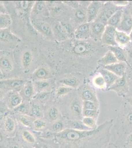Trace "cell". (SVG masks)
<instances>
[{"instance_id":"6da1fadb","label":"cell","mask_w":132,"mask_h":148,"mask_svg":"<svg viewBox=\"0 0 132 148\" xmlns=\"http://www.w3.org/2000/svg\"><path fill=\"white\" fill-rule=\"evenodd\" d=\"M112 121H107L94 130H79L66 128L56 136L63 140L77 144L80 148H103L106 147Z\"/></svg>"},{"instance_id":"bcb514c9","label":"cell","mask_w":132,"mask_h":148,"mask_svg":"<svg viewBox=\"0 0 132 148\" xmlns=\"http://www.w3.org/2000/svg\"><path fill=\"white\" fill-rule=\"evenodd\" d=\"M14 110L20 114H26V112H28V107L25 103H22L21 104L15 108Z\"/></svg>"},{"instance_id":"d6a6232c","label":"cell","mask_w":132,"mask_h":148,"mask_svg":"<svg viewBox=\"0 0 132 148\" xmlns=\"http://www.w3.org/2000/svg\"><path fill=\"white\" fill-rule=\"evenodd\" d=\"M82 123L90 130H94L97 127L95 119L92 117H83L81 120Z\"/></svg>"},{"instance_id":"7c38bea8","label":"cell","mask_w":132,"mask_h":148,"mask_svg":"<svg viewBox=\"0 0 132 148\" xmlns=\"http://www.w3.org/2000/svg\"><path fill=\"white\" fill-rule=\"evenodd\" d=\"M115 39L117 46L122 48L128 46L130 44L131 41L129 34L117 30L116 31Z\"/></svg>"},{"instance_id":"836d02e7","label":"cell","mask_w":132,"mask_h":148,"mask_svg":"<svg viewBox=\"0 0 132 148\" xmlns=\"http://www.w3.org/2000/svg\"><path fill=\"white\" fill-rule=\"evenodd\" d=\"M32 116H29L27 114H21L19 117V121L22 125L26 127H31L34 121Z\"/></svg>"},{"instance_id":"52a82bcc","label":"cell","mask_w":132,"mask_h":148,"mask_svg":"<svg viewBox=\"0 0 132 148\" xmlns=\"http://www.w3.org/2000/svg\"><path fill=\"white\" fill-rule=\"evenodd\" d=\"M107 25L103 22L96 20L91 23V37L93 39H101Z\"/></svg>"},{"instance_id":"11a10c76","label":"cell","mask_w":132,"mask_h":148,"mask_svg":"<svg viewBox=\"0 0 132 148\" xmlns=\"http://www.w3.org/2000/svg\"><path fill=\"white\" fill-rule=\"evenodd\" d=\"M3 136L1 131H0V143H2L3 141Z\"/></svg>"},{"instance_id":"d4e9b609","label":"cell","mask_w":132,"mask_h":148,"mask_svg":"<svg viewBox=\"0 0 132 148\" xmlns=\"http://www.w3.org/2000/svg\"><path fill=\"white\" fill-rule=\"evenodd\" d=\"M3 127L5 132L8 133H13L16 128V123L14 119L10 116H6L4 121Z\"/></svg>"},{"instance_id":"8fae6325","label":"cell","mask_w":132,"mask_h":148,"mask_svg":"<svg viewBox=\"0 0 132 148\" xmlns=\"http://www.w3.org/2000/svg\"><path fill=\"white\" fill-rule=\"evenodd\" d=\"M99 72V73L103 77L105 80L107 88H110V86L120 77L114 74L113 73L105 69L103 67L100 69Z\"/></svg>"},{"instance_id":"5b68a950","label":"cell","mask_w":132,"mask_h":148,"mask_svg":"<svg viewBox=\"0 0 132 148\" xmlns=\"http://www.w3.org/2000/svg\"><path fill=\"white\" fill-rule=\"evenodd\" d=\"M32 22L34 28L40 34L49 38L53 37V30L47 22L39 19H33Z\"/></svg>"},{"instance_id":"e575fe53","label":"cell","mask_w":132,"mask_h":148,"mask_svg":"<svg viewBox=\"0 0 132 148\" xmlns=\"http://www.w3.org/2000/svg\"><path fill=\"white\" fill-rule=\"evenodd\" d=\"M75 17L79 22L87 21V12L84 9H79L75 12Z\"/></svg>"},{"instance_id":"3957f363","label":"cell","mask_w":132,"mask_h":148,"mask_svg":"<svg viewBox=\"0 0 132 148\" xmlns=\"http://www.w3.org/2000/svg\"><path fill=\"white\" fill-rule=\"evenodd\" d=\"M26 82V80L21 79H9L0 81V86L17 92L22 89Z\"/></svg>"},{"instance_id":"6f0895ef","label":"cell","mask_w":132,"mask_h":148,"mask_svg":"<svg viewBox=\"0 0 132 148\" xmlns=\"http://www.w3.org/2000/svg\"><path fill=\"white\" fill-rule=\"evenodd\" d=\"M129 36L130 37L131 40H132V30L131 31L130 33L129 34Z\"/></svg>"},{"instance_id":"277c9868","label":"cell","mask_w":132,"mask_h":148,"mask_svg":"<svg viewBox=\"0 0 132 148\" xmlns=\"http://www.w3.org/2000/svg\"><path fill=\"white\" fill-rule=\"evenodd\" d=\"M50 12L47 7V3L44 1H35L31 12L30 15L33 17H49Z\"/></svg>"},{"instance_id":"8992f818","label":"cell","mask_w":132,"mask_h":148,"mask_svg":"<svg viewBox=\"0 0 132 148\" xmlns=\"http://www.w3.org/2000/svg\"><path fill=\"white\" fill-rule=\"evenodd\" d=\"M91 23L85 22L81 24L74 32L75 39L79 40H83L91 37Z\"/></svg>"},{"instance_id":"f35d334b","label":"cell","mask_w":132,"mask_h":148,"mask_svg":"<svg viewBox=\"0 0 132 148\" xmlns=\"http://www.w3.org/2000/svg\"><path fill=\"white\" fill-rule=\"evenodd\" d=\"M59 116V111L55 106L51 107L48 111V116L50 120L55 121L57 120Z\"/></svg>"},{"instance_id":"4fadbf2b","label":"cell","mask_w":132,"mask_h":148,"mask_svg":"<svg viewBox=\"0 0 132 148\" xmlns=\"http://www.w3.org/2000/svg\"><path fill=\"white\" fill-rule=\"evenodd\" d=\"M91 51V47L85 42H79L74 45L72 51L77 56H83L88 53Z\"/></svg>"},{"instance_id":"7bdbcfd3","label":"cell","mask_w":132,"mask_h":148,"mask_svg":"<svg viewBox=\"0 0 132 148\" xmlns=\"http://www.w3.org/2000/svg\"><path fill=\"white\" fill-rule=\"evenodd\" d=\"M64 127L63 123L61 121H57L54 123L52 125V130L55 133H58L63 131Z\"/></svg>"},{"instance_id":"91938a15","label":"cell","mask_w":132,"mask_h":148,"mask_svg":"<svg viewBox=\"0 0 132 148\" xmlns=\"http://www.w3.org/2000/svg\"><path fill=\"white\" fill-rule=\"evenodd\" d=\"M44 148H51L50 147L48 146H44Z\"/></svg>"},{"instance_id":"e0dca14e","label":"cell","mask_w":132,"mask_h":148,"mask_svg":"<svg viewBox=\"0 0 132 148\" xmlns=\"http://www.w3.org/2000/svg\"><path fill=\"white\" fill-rule=\"evenodd\" d=\"M49 72L45 67H39L32 74V77L35 81L47 80L49 77Z\"/></svg>"},{"instance_id":"d590c367","label":"cell","mask_w":132,"mask_h":148,"mask_svg":"<svg viewBox=\"0 0 132 148\" xmlns=\"http://www.w3.org/2000/svg\"><path fill=\"white\" fill-rule=\"evenodd\" d=\"M73 90V88L63 86H59L56 90V95L58 97H61L68 94Z\"/></svg>"},{"instance_id":"2e32d148","label":"cell","mask_w":132,"mask_h":148,"mask_svg":"<svg viewBox=\"0 0 132 148\" xmlns=\"http://www.w3.org/2000/svg\"><path fill=\"white\" fill-rule=\"evenodd\" d=\"M70 110L72 114L78 119L81 121L82 118V104L81 105L80 102L77 99L72 101L70 104Z\"/></svg>"},{"instance_id":"83f0119b","label":"cell","mask_w":132,"mask_h":148,"mask_svg":"<svg viewBox=\"0 0 132 148\" xmlns=\"http://www.w3.org/2000/svg\"><path fill=\"white\" fill-rule=\"evenodd\" d=\"M60 83L63 86H68L72 88H75L79 86V82L75 77H69L61 79Z\"/></svg>"},{"instance_id":"f546056e","label":"cell","mask_w":132,"mask_h":148,"mask_svg":"<svg viewBox=\"0 0 132 148\" xmlns=\"http://www.w3.org/2000/svg\"><path fill=\"white\" fill-rule=\"evenodd\" d=\"M12 23V18L9 14H0V29L9 28Z\"/></svg>"},{"instance_id":"603a6c76","label":"cell","mask_w":132,"mask_h":148,"mask_svg":"<svg viewBox=\"0 0 132 148\" xmlns=\"http://www.w3.org/2000/svg\"><path fill=\"white\" fill-rule=\"evenodd\" d=\"M81 97L83 101H92L98 103L95 93L92 89L86 88L82 90Z\"/></svg>"},{"instance_id":"816d5d0a","label":"cell","mask_w":132,"mask_h":148,"mask_svg":"<svg viewBox=\"0 0 132 148\" xmlns=\"http://www.w3.org/2000/svg\"><path fill=\"white\" fill-rule=\"evenodd\" d=\"M127 102L132 107V97L128 98L127 99Z\"/></svg>"},{"instance_id":"f907efd6","label":"cell","mask_w":132,"mask_h":148,"mask_svg":"<svg viewBox=\"0 0 132 148\" xmlns=\"http://www.w3.org/2000/svg\"><path fill=\"white\" fill-rule=\"evenodd\" d=\"M5 116V112L2 110L0 109V121L3 120Z\"/></svg>"},{"instance_id":"ba28073f","label":"cell","mask_w":132,"mask_h":148,"mask_svg":"<svg viewBox=\"0 0 132 148\" xmlns=\"http://www.w3.org/2000/svg\"><path fill=\"white\" fill-rule=\"evenodd\" d=\"M118 121L120 128H122L120 130H121L123 131L122 134H124L126 136L130 133L132 131V111L127 113L123 120Z\"/></svg>"},{"instance_id":"f5cc1de1","label":"cell","mask_w":132,"mask_h":148,"mask_svg":"<svg viewBox=\"0 0 132 148\" xmlns=\"http://www.w3.org/2000/svg\"><path fill=\"white\" fill-rule=\"evenodd\" d=\"M10 148H21L20 147V146L17 145V144H14L13 145H12L10 147Z\"/></svg>"},{"instance_id":"f1b7e54d","label":"cell","mask_w":132,"mask_h":148,"mask_svg":"<svg viewBox=\"0 0 132 148\" xmlns=\"http://www.w3.org/2000/svg\"><path fill=\"white\" fill-rule=\"evenodd\" d=\"M92 83L94 86L99 89H104L107 88L105 80L100 73L93 77L92 79Z\"/></svg>"},{"instance_id":"44dd1931","label":"cell","mask_w":132,"mask_h":148,"mask_svg":"<svg viewBox=\"0 0 132 148\" xmlns=\"http://www.w3.org/2000/svg\"><path fill=\"white\" fill-rule=\"evenodd\" d=\"M122 17L123 10H116L108 19L107 22V25L111 26L113 27H116V28L119 23H120Z\"/></svg>"},{"instance_id":"ac0fdd59","label":"cell","mask_w":132,"mask_h":148,"mask_svg":"<svg viewBox=\"0 0 132 148\" xmlns=\"http://www.w3.org/2000/svg\"><path fill=\"white\" fill-rule=\"evenodd\" d=\"M22 96L17 92L12 93L9 96L8 105L9 107L12 109H15L22 103Z\"/></svg>"},{"instance_id":"74e56055","label":"cell","mask_w":132,"mask_h":148,"mask_svg":"<svg viewBox=\"0 0 132 148\" xmlns=\"http://www.w3.org/2000/svg\"><path fill=\"white\" fill-rule=\"evenodd\" d=\"M22 138L24 140L30 144H33L36 141V139L34 135L28 130H24L22 132Z\"/></svg>"},{"instance_id":"30bf717a","label":"cell","mask_w":132,"mask_h":148,"mask_svg":"<svg viewBox=\"0 0 132 148\" xmlns=\"http://www.w3.org/2000/svg\"><path fill=\"white\" fill-rule=\"evenodd\" d=\"M0 41L3 42H19L20 38L12 32L9 28L0 29Z\"/></svg>"},{"instance_id":"be15d7a7","label":"cell","mask_w":132,"mask_h":148,"mask_svg":"<svg viewBox=\"0 0 132 148\" xmlns=\"http://www.w3.org/2000/svg\"></svg>"},{"instance_id":"9f6ffc18","label":"cell","mask_w":132,"mask_h":148,"mask_svg":"<svg viewBox=\"0 0 132 148\" xmlns=\"http://www.w3.org/2000/svg\"><path fill=\"white\" fill-rule=\"evenodd\" d=\"M129 57H130V58L132 59V49L129 51Z\"/></svg>"},{"instance_id":"9c48e42d","label":"cell","mask_w":132,"mask_h":148,"mask_svg":"<svg viewBox=\"0 0 132 148\" xmlns=\"http://www.w3.org/2000/svg\"><path fill=\"white\" fill-rule=\"evenodd\" d=\"M127 64L126 63L124 62H118L103 68L120 77L124 76L127 68Z\"/></svg>"},{"instance_id":"8d00e7d4","label":"cell","mask_w":132,"mask_h":148,"mask_svg":"<svg viewBox=\"0 0 132 148\" xmlns=\"http://www.w3.org/2000/svg\"><path fill=\"white\" fill-rule=\"evenodd\" d=\"M82 109L83 110H91L98 111V103L92 101H83Z\"/></svg>"},{"instance_id":"d6986e66","label":"cell","mask_w":132,"mask_h":148,"mask_svg":"<svg viewBox=\"0 0 132 148\" xmlns=\"http://www.w3.org/2000/svg\"><path fill=\"white\" fill-rule=\"evenodd\" d=\"M109 49L114 53L118 62H124L127 64V56L122 47L118 46H114L109 47Z\"/></svg>"},{"instance_id":"f6af8a7d","label":"cell","mask_w":132,"mask_h":148,"mask_svg":"<svg viewBox=\"0 0 132 148\" xmlns=\"http://www.w3.org/2000/svg\"><path fill=\"white\" fill-rule=\"evenodd\" d=\"M124 146L125 148H132V131L126 135Z\"/></svg>"},{"instance_id":"ab89813d","label":"cell","mask_w":132,"mask_h":148,"mask_svg":"<svg viewBox=\"0 0 132 148\" xmlns=\"http://www.w3.org/2000/svg\"><path fill=\"white\" fill-rule=\"evenodd\" d=\"M30 113L32 116L39 118L42 116V112L40 106L36 104H33L30 108Z\"/></svg>"},{"instance_id":"60d3db41","label":"cell","mask_w":132,"mask_h":148,"mask_svg":"<svg viewBox=\"0 0 132 148\" xmlns=\"http://www.w3.org/2000/svg\"><path fill=\"white\" fill-rule=\"evenodd\" d=\"M49 96H50L49 92L46 91L39 92L36 95H35L34 97H35L39 101L44 102L49 99Z\"/></svg>"},{"instance_id":"94428289","label":"cell","mask_w":132,"mask_h":148,"mask_svg":"<svg viewBox=\"0 0 132 148\" xmlns=\"http://www.w3.org/2000/svg\"><path fill=\"white\" fill-rule=\"evenodd\" d=\"M130 44L131 45V46H132V40H131V41Z\"/></svg>"},{"instance_id":"ffe728a7","label":"cell","mask_w":132,"mask_h":148,"mask_svg":"<svg viewBox=\"0 0 132 148\" xmlns=\"http://www.w3.org/2000/svg\"><path fill=\"white\" fill-rule=\"evenodd\" d=\"M24 97L27 100H30L35 96V86L32 81H27L22 88Z\"/></svg>"},{"instance_id":"ee69618b","label":"cell","mask_w":132,"mask_h":148,"mask_svg":"<svg viewBox=\"0 0 132 148\" xmlns=\"http://www.w3.org/2000/svg\"><path fill=\"white\" fill-rule=\"evenodd\" d=\"M98 115V111L91 110H82V116L92 117L95 119Z\"/></svg>"},{"instance_id":"4316f807","label":"cell","mask_w":132,"mask_h":148,"mask_svg":"<svg viewBox=\"0 0 132 148\" xmlns=\"http://www.w3.org/2000/svg\"><path fill=\"white\" fill-rule=\"evenodd\" d=\"M33 60V56L30 51H26L23 52L21 57L22 66L24 69H27L30 66Z\"/></svg>"},{"instance_id":"1f68e13d","label":"cell","mask_w":132,"mask_h":148,"mask_svg":"<svg viewBox=\"0 0 132 148\" xmlns=\"http://www.w3.org/2000/svg\"><path fill=\"white\" fill-rule=\"evenodd\" d=\"M35 86V89H37L38 91H46V89L49 88L50 86V83L47 80H42V81H35L34 83Z\"/></svg>"},{"instance_id":"c3c4849f","label":"cell","mask_w":132,"mask_h":148,"mask_svg":"<svg viewBox=\"0 0 132 148\" xmlns=\"http://www.w3.org/2000/svg\"><path fill=\"white\" fill-rule=\"evenodd\" d=\"M63 2L67 5H68L69 6L74 8H77L79 7V2L75 1H64Z\"/></svg>"},{"instance_id":"db71d44e","label":"cell","mask_w":132,"mask_h":148,"mask_svg":"<svg viewBox=\"0 0 132 148\" xmlns=\"http://www.w3.org/2000/svg\"><path fill=\"white\" fill-rule=\"evenodd\" d=\"M3 96V92L1 89H0V101L2 100Z\"/></svg>"},{"instance_id":"6125c7cd","label":"cell","mask_w":132,"mask_h":148,"mask_svg":"<svg viewBox=\"0 0 132 148\" xmlns=\"http://www.w3.org/2000/svg\"><path fill=\"white\" fill-rule=\"evenodd\" d=\"M131 16H132V10H131Z\"/></svg>"},{"instance_id":"681fc988","label":"cell","mask_w":132,"mask_h":148,"mask_svg":"<svg viewBox=\"0 0 132 148\" xmlns=\"http://www.w3.org/2000/svg\"><path fill=\"white\" fill-rule=\"evenodd\" d=\"M8 14L3 2L0 1V14Z\"/></svg>"},{"instance_id":"680465c9","label":"cell","mask_w":132,"mask_h":148,"mask_svg":"<svg viewBox=\"0 0 132 148\" xmlns=\"http://www.w3.org/2000/svg\"><path fill=\"white\" fill-rule=\"evenodd\" d=\"M3 76V72H2L1 70H0V77H1Z\"/></svg>"},{"instance_id":"7a4b0ae2","label":"cell","mask_w":132,"mask_h":148,"mask_svg":"<svg viewBox=\"0 0 132 148\" xmlns=\"http://www.w3.org/2000/svg\"><path fill=\"white\" fill-rule=\"evenodd\" d=\"M102 8V3L100 1H92L87 7V22L95 21L99 16Z\"/></svg>"},{"instance_id":"5bb4252c","label":"cell","mask_w":132,"mask_h":148,"mask_svg":"<svg viewBox=\"0 0 132 148\" xmlns=\"http://www.w3.org/2000/svg\"><path fill=\"white\" fill-rule=\"evenodd\" d=\"M116 30L125 32L129 35L132 30V16H126L122 17L120 23L116 28Z\"/></svg>"},{"instance_id":"cb8c5ba5","label":"cell","mask_w":132,"mask_h":148,"mask_svg":"<svg viewBox=\"0 0 132 148\" xmlns=\"http://www.w3.org/2000/svg\"><path fill=\"white\" fill-rule=\"evenodd\" d=\"M127 84V82L125 75L122 77H119L112 86L108 89L109 90H113L116 92L121 91L123 89H125Z\"/></svg>"},{"instance_id":"7dc6e473","label":"cell","mask_w":132,"mask_h":148,"mask_svg":"<svg viewBox=\"0 0 132 148\" xmlns=\"http://www.w3.org/2000/svg\"><path fill=\"white\" fill-rule=\"evenodd\" d=\"M128 1H112L114 5L116 7H125L129 4Z\"/></svg>"},{"instance_id":"484cf974","label":"cell","mask_w":132,"mask_h":148,"mask_svg":"<svg viewBox=\"0 0 132 148\" xmlns=\"http://www.w3.org/2000/svg\"><path fill=\"white\" fill-rule=\"evenodd\" d=\"M17 7H18L21 11L24 12H31L32 7L33 6L35 1H18L16 2Z\"/></svg>"},{"instance_id":"7402d4cb","label":"cell","mask_w":132,"mask_h":148,"mask_svg":"<svg viewBox=\"0 0 132 148\" xmlns=\"http://www.w3.org/2000/svg\"><path fill=\"white\" fill-rule=\"evenodd\" d=\"M13 69V64L8 57L5 56L0 57V70L2 72H10Z\"/></svg>"},{"instance_id":"b9f144b4","label":"cell","mask_w":132,"mask_h":148,"mask_svg":"<svg viewBox=\"0 0 132 148\" xmlns=\"http://www.w3.org/2000/svg\"><path fill=\"white\" fill-rule=\"evenodd\" d=\"M34 127L37 130H42L47 125V123L44 120H42L40 118H38L37 119L34 120L33 123Z\"/></svg>"},{"instance_id":"4dcf8cb0","label":"cell","mask_w":132,"mask_h":148,"mask_svg":"<svg viewBox=\"0 0 132 148\" xmlns=\"http://www.w3.org/2000/svg\"><path fill=\"white\" fill-rule=\"evenodd\" d=\"M116 36L111 35L110 34H107V33L104 32V34L102 36V42L105 45L108 46L109 47H114V46H117L115 39Z\"/></svg>"},{"instance_id":"9a60e30c","label":"cell","mask_w":132,"mask_h":148,"mask_svg":"<svg viewBox=\"0 0 132 148\" xmlns=\"http://www.w3.org/2000/svg\"><path fill=\"white\" fill-rule=\"evenodd\" d=\"M118 62L115 56L110 51H107L104 56L101 58L98 61V63L104 67L111 64H114Z\"/></svg>"}]
</instances>
